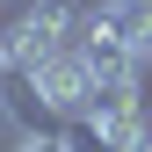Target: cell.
<instances>
[{"instance_id":"obj_5","label":"cell","mask_w":152,"mask_h":152,"mask_svg":"<svg viewBox=\"0 0 152 152\" xmlns=\"http://www.w3.org/2000/svg\"><path fill=\"white\" fill-rule=\"evenodd\" d=\"M109 7H145V15H152V0H109Z\"/></svg>"},{"instance_id":"obj_1","label":"cell","mask_w":152,"mask_h":152,"mask_svg":"<svg viewBox=\"0 0 152 152\" xmlns=\"http://www.w3.org/2000/svg\"><path fill=\"white\" fill-rule=\"evenodd\" d=\"M22 87L36 94V116H58V123H80V109H87V94H94V80H87V65H80L72 44L44 51V65H36Z\"/></svg>"},{"instance_id":"obj_3","label":"cell","mask_w":152,"mask_h":152,"mask_svg":"<svg viewBox=\"0 0 152 152\" xmlns=\"http://www.w3.org/2000/svg\"><path fill=\"white\" fill-rule=\"evenodd\" d=\"M7 152H80V145H72V138H58V130H22Z\"/></svg>"},{"instance_id":"obj_4","label":"cell","mask_w":152,"mask_h":152,"mask_svg":"<svg viewBox=\"0 0 152 152\" xmlns=\"http://www.w3.org/2000/svg\"><path fill=\"white\" fill-rule=\"evenodd\" d=\"M138 58H145V65H152V22H145V36H138Z\"/></svg>"},{"instance_id":"obj_2","label":"cell","mask_w":152,"mask_h":152,"mask_svg":"<svg viewBox=\"0 0 152 152\" xmlns=\"http://www.w3.org/2000/svg\"><path fill=\"white\" fill-rule=\"evenodd\" d=\"M22 29H29L44 51L72 44V36H80V0H29V7H22Z\"/></svg>"},{"instance_id":"obj_6","label":"cell","mask_w":152,"mask_h":152,"mask_svg":"<svg viewBox=\"0 0 152 152\" xmlns=\"http://www.w3.org/2000/svg\"><path fill=\"white\" fill-rule=\"evenodd\" d=\"M0 94H7V65H0Z\"/></svg>"},{"instance_id":"obj_7","label":"cell","mask_w":152,"mask_h":152,"mask_svg":"<svg viewBox=\"0 0 152 152\" xmlns=\"http://www.w3.org/2000/svg\"><path fill=\"white\" fill-rule=\"evenodd\" d=\"M0 7H15V0H0Z\"/></svg>"}]
</instances>
